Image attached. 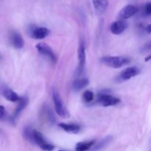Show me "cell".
<instances>
[{"label":"cell","instance_id":"24","mask_svg":"<svg viewBox=\"0 0 151 151\" xmlns=\"http://www.w3.org/2000/svg\"><path fill=\"white\" fill-rule=\"evenodd\" d=\"M145 30L147 33H151V24L147 25L145 28Z\"/></svg>","mask_w":151,"mask_h":151},{"label":"cell","instance_id":"22","mask_svg":"<svg viewBox=\"0 0 151 151\" xmlns=\"http://www.w3.org/2000/svg\"><path fill=\"white\" fill-rule=\"evenodd\" d=\"M144 13L146 16H151V2L145 4L144 7Z\"/></svg>","mask_w":151,"mask_h":151},{"label":"cell","instance_id":"23","mask_svg":"<svg viewBox=\"0 0 151 151\" xmlns=\"http://www.w3.org/2000/svg\"><path fill=\"white\" fill-rule=\"evenodd\" d=\"M5 112L6 111L5 109H4V108L2 106H1V107H0V119H1V120H3V119H4Z\"/></svg>","mask_w":151,"mask_h":151},{"label":"cell","instance_id":"2","mask_svg":"<svg viewBox=\"0 0 151 151\" xmlns=\"http://www.w3.org/2000/svg\"><path fill=\"white\" fill-rule=\"evenodd\" d=\"M52 97L53 102H54L55 109L56 113L59 116H61L62 118H69V116H70L69 111L66 109V106H65L63 100H62L60 94H59V92L55 88H52Z\"/></svg>","mask_w":151,"mask_h":151},{"label":"cell","instance_id":"7","mask_svg":"<svg viewBox=\"0 0 151 151\" xmlns=\"http://www.w3.org/2000/svg\"><path fill=\"white\" fill-rule=\"evenodd\" d=\"M50 33V31L48 28L45 27H34L30 29L29 35L34 39L41 40L47 38Z\"/></svg>","mask_w":151,"mask_h":151},{"label":"cell","instance_id":"11","mask_svg":"<svg viewBox=\"0 0 151 151\" xmlns=\"http://www.w3.org/2000/svg\"><path fill=\"white\" fill-rule=\"evenodd\" d=\"M139 11L138 7L132 4H128L124 7L119 13V17L121 20H125L137 14Z\"/></svg>","mask_w":151,"mask_h":151},{"label":"cell","instance_id":"25","mask_svg":"<svg viewBox=\"0 0 151 151\" xmlns=\"http://www.w3.org/2000/svg\"><path fill=\"white\" fill-rule=\"evenodd\" d=\"M149 60H151V55H150L147 56V57L145 58V61L146 62L149 61Z\"/></svg>","mask_w":151,"mask_h":151},{"label":"cell","instance_id":"3","mask_svg":"<svg viewBox=\"0 0 151 151\" xmlns=\"http://www.w3.org/2000/svg\"><path fill=\"white\" fill-rule=\"evenodd\" d=\"M30 143L38 146L41 150L44 151H52L55 149V146L47 142L43 134L37 130H33L32 131Z\"/></svg>","mask_w":151,"mask_h":151},{"label":"cell","instance_id":"16","mask_svg":"<svg viewBox=\"0 0 151 151\" xmlns=\"http://www.w3.org/2000/svg\"><path fill=\"white\" fill-rule=\"evenodd\" d=\"M92 2L94 9L99 13H104L109 5V0H92Z\"/></svg>","mask_w":151,"mask_h":151},{"label":"cell","instance_id":"8","mask_svg":"<svg viewBox=\"0 0 151 151\" xmlns=\"http://www.w3.org/2000/svg\"><path fill=\"white\" fill-rule=\"evenodd\" d=\"M140 73V69L137 66H131L125 69L119 75V81H125L137 76Z\"/></svg>","mask_w":151,"mask_h":151},{"label":"cell","instance_id":"6","mask_svg":"<svg viewBox=\"0 0 151 151\" xmlns=\"http://www.w3.org/2000/svg\"><path fill=\"white\" fill-rule=\"evenodd\" d=\"M78 75H80L83 71L86 64V44L83 39H81L79 43V47L78 50Z\"/></svg>","mask_w":151,"mask_h":151},{"label":"cell","instance_id":"26","mask_svg":"<svg viewBox=\"0 0 151 151\" xmlns=\"http://www.w3.org/2000/svg\"><path fill=\"white\" fill-rule=\"evenodd\" d=\"M58 151H66V150H58Z\"/></svg>","mask_w":151,"mask_h":151},{"label":"cell","instance_id":"17","mask_svg":"<svg viewBox=\"0 0 151 151\" xmlns=\"http://www.w3.org/2000/svg\"><path fill=\"white\" fill-rule=\"evenodd\" d=\"M89 83V81L86 78H78L74 81L72 84V88L75 91H81L87 86Z\"/></svg>","mask_w":151,"mask_h":151},{"label":"cell","instance_id":"15","mask_svg":"<svg viewBox=\"0 0 151 151\" xmlns=\"http://www.w3.org/2000/svg\"><path fill=\"white\" fill-rule=\"evenodd\" d=\"M60 128H61L63 131L69 134H78L81 131V126L78 124H67L62 122L58 125Z\"/></svg>","mask_w":151,"mask_h":151},{"label":"cell","instance_id":"14","mask_svg":"<svg viewBox=\"0 0 151 151\" xmlns=\"http://www.w3.org/2000/svg\"><path fill=\"white\" fill-rule=\"evenodd\" d=\"M128 24L124 20H118L114 22L110 26V30L114 35H119L126 29Z\"/></svg>","mask_w":151,"mask_h":151},{"label":"cell","instance_id":"5","mask_svg":"<svg viewBox=\"0 0 151 151\" xmlns=\"http://www.w3.org/2000/svg\"><path fill=\"white\" fill-rule=\"evenodd\" d=\"M35 48L38 50L39 54L48 58V60H50L52 63H56L58 60L57 56L50 46L47 45L45 43L41 42L36 44Z\"/></svg>","mask_w":151,"mask_h":151},{"label":"cell","instance_id":"12","mask_svg":"<svg viewBox=\"0 0 151 151\" xmlns=\"http://www.w3.org/2000/svg\"><path fill=\"white\" fill-rule=\"evenodd\" d=\"M9 40L11 44V45L14 47L15 49H22L24 47V41L23 38L20 33H19L16 31H11L9 35Z\"/></svg>","mask_w":151,"mask_h":151},{"label":"cell","instance_id":"18","mask_svg":"<svg viewBox=\"0 0 151 151\" xmlns=\"http://www.w3.org/2000/svg\"><path fill=\"white\" fill-rule=\"evenodd\" d=\"M95 145V141L91 140V141L81 142L77 143L75 146V150L76 151H88L92 148Z\"/></svg>","mask_w":151,"mask_h":151},{"label":"cell","instance_id":"1","mask_svg":"<svg viewBox=\"0 0 151 151\" xmlns=\"http://www.w3.org/2000/svg\"><path fill=\"white\" fill-rule=\"evenodd\" d=\"M100 60L104 65L114 69H119L131 63V59L124 56H105Z\"/></svg>","mask_w":151,"mask_h":151},{"label":"cell","instance_id":"19","mask_svg":"<svg viewBox=\"0 0 151 151\" xmlns=\"http://www.w3.org/2000/svg\"><path fill=\"white\" fill-rule=\"evenodd\" d=\"M112 139H113V137L111 136H107V137L103 138L102 140H100L98 143H97L92 147V151H99L102 150V149L106 147L107 145H109L111 142L112 141Z\"/></svg>","mask_w":151,"mask_h":151},{"label":"cell","instance_id":"9","mask_svg":"<svg viewBox=\"0 0 151 151\" xmlns=\"http://www.w3.org/2000/svg\"><path fill=\"white\" fill-rule=\"evenodd\" d=\"M28 105V98L27 97H21V99L19 100L18 106H16L15 109L13 114L11 117L10 118V122L12 124H14L16 122V119L19 117V115L21 114L22 111L26 109V107Z\"/></svg>","mask_w":151,"mask_h":151},{"label":"cell","instance_id":"20","mask_svg":"<svg viewBox=\"0 0 151 151\" xmlns=\"http://www.w3.org/2000/svg\"><path fill=\"white\" fill-rule=\"evenodd\" d=\"M94 94L93 91H90V90H86L83 94V100L86 103H91L94 100Z\"/></svg>","mask_w":151,"mask_h":151},{"label":"cell","instance_id":"13","mask_svg":"<svg viewBox=\"0 0 151 151\" xmlns=\"http://www.w3.org/2000/svg\"><path fill=\"white\" fill-rule=\"evenodd\" d=\"M40 114H41V118L46 122H48L49 124H54L55 122L56 119L54 114L52 111L51 109L47 105L42 106Z\"/></svg>","mask_w":151,"mask_h":151},{"label":"cell","instance_id":"10","mask_svg":"<svg viewBox=\"0 0 151 151\" xmlns=\"http://www.w3.org/2000/svg\"><path fill=\"white\" fill-rule=\"evenodd\" d=\"M1 95L4 97L7 100L10 102H19L21 99V97H19L13 90L9 88L7 86L4 84H1Z\"/></svg>","mask_w":151,"mask_h":151},{"label":"cell","instance_id":"21","mask_svg":"<svg viewBox=\"0 0 151 151\" xmlns=\"http://www.w3.org/2000/svg\"><path fill=\"white\" fill-rule=\"evenodd\" d=\"M151 51V40L146 42L142 47H141V52H146Z\"/></svg>","mask_w":151,"mask_h":151},{"label":"cell","instance_id":"4","mask_svg":"<svg viewBox=\"0 0 151 151\" xmlns=\"http://www.w3.org/2000/svg\"><path fill=\"white\" fill-rule=\"evenodd\" d=\"M97 102L98 104L104 107H109L119 104L120 103V100L107 92H100L97 95Z\"/></svg>","mask_w":151,"mask_h":151}]
</instances>
